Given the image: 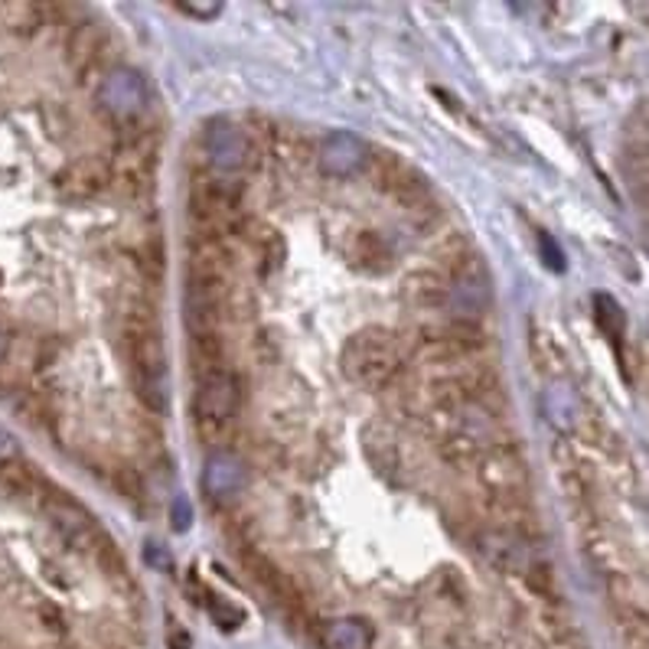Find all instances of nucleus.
Here are the masks:
<instances>
[{"label": "nucleus", "mask_w": 649, "mask_h": 649, "mask_svg": "<svg viewBox=\"0 0 649 649\" xmlns=\"http://www.w3.org/2000/svg\"><path fill=\"white\" fill-rule=\"evenodd\" d=\"M124 346H128V363H131L138 398L151 411L164 415L167 411V346H164L157 317L147 304H134L124 314Z\"/></svg>", "instance_id": "nucleus-1"}, {"label": "nucleus", "mask_w": 649, "mask_h": 649, "mask_svg": "<svg viewBox=\"0 0 649 649\" xmlns=\"http://www.w3.org/2000/svg\"><path fill=\"white\" fill-rule=\"evenodd\" d=\"M196 395H193V428L196 438L206 448L222 451L235 431L239 405H242V385L239 375L226 366L196 375Z\"/></svg>", "instance_id": "nucleus-2"}, {"label": "nucleus", "mask_w": 649, "mask_h": 649, "mask_svg": "<svg viewBox=\"0 0 649 649\" xmlns=\"http://www.w3.org/2000/svg\"><path fill=\"white\" fill-rule=\"evenodd\" d=\"M340 363H343V372L353 385L378 392L402 372L405 353H402V343L392 330L366 327L343 343Z\"/></svg>", "instance_id": "nucleus-3"}, {"label": "nucleus", "mask_w": 649, "mask_h": 649, "mask_svg": "<svg viewBox=\"0 0 649 649\" xmlns=\"http://www.w3.org/2000/svg\"><path fill=\"white\" fill-rule=\"evenodd\" d=\"M189 222L196 239H216L242 229V186L229 177H199L189 193Z\"/></svg>", "instance_id": "nucleus-4"}, {"label": "nucleus", "mask_w": 649, "mask_h": 649, "mask_svg": "<svg viewBox=\"0 0 649 649\" xmlns=\"http://www.w3.org/2000/svg\"><path fill=\"white\" fill-rule=\"evenodd\" d=\"M46 513H50V522L53 529L66 539V546H73L76 552H86V556H101L111 542L105 539V532L98 529V522L92 519V513L76 503L73 496H66L63 490H50L46 499H43Z\"/></svg>", "instance_id": "nucleus-5"}, {"label": "nucleus", "mask_w": 649, "mask_h": 649, "mask_svg": "<svg viewBox=\"0 0 649 649\" xmlns=\"http://www.w3.org/2000/svg\"><path fill=\"white\" fill-rule=\"evenodd\" d=\"M476 476L486 493H503V496H529V464L513 444H493L480 464Z\"/></svg>", "instance_id": "nucleus-6"}, {"label": "nucleus", "mask_w": 649, "mask_h": 649, "mask_svg": "<svg viewBox=\"0 0 649 649\" xmlns=\"http://www.w3.org/2000/svg\"><path fill=\"white\" fill-rule=\"evenodd\" d=\"M451 294H448V307L454 310V320H476L490 300H493V284H490V272L480 262V255L473 252L461 268H454L451 275Z\"/></svg>", "instance_id": "nucleus-7"}, {"label": "nucleus", "mask_w": 649, "mask_h": 649, "mask_svg": "<svg viewBox=\"0 0 649 649\" xmlns=\"http://www.w3.org/2000/svg\"><path fill=\"white\" fill-rule=\"evenodd\" d=\"M232 252L226 249V242L216 239H193L189 245V262H186V284L189 287H202V290H216V294H229V280H232Z\"/></svg>", "instance_id": "nucleus-8"}, {"label": "nucleus", "mask_w": 649, "mask_h": 649, "mask_svg": "<svg viewBox=\"0 0 649 649\" xmlns=\"http://www.w3.org/2000/svg\"><path fill=\"white\" fill-rule=\"evenodd\" d=\"M375 184L382 186L392 199H398L405 209H431V189L425 184V174H418L411 164L392 154L375 157Z\"/></svg>", "instance_id": "nucleus-9"}, {"label": "nucleus", "mask_w": 649, "mask_h": 649, "mask_svg": "<svg viewBox=\"0 0 649 649\" xmlns=\"http://www.w3.org/2000/svg\"><path fill=\"white\" fill-rule=\"evenodd\" d=\"M476 549H480V556L486 558L493 568H499L506 574H526L536 564L532 556H529V542H522V539H516V536H509L503 529L483 532L476 539Z\"/></svg>", "instance_id": "nucleus-10"}, {"label": "nucleus", "mask_w": 649, "mask_h": 649, "mask_svg": "<svg viewBox=\"0 0 649 649\" xmlns=\"http://www.w3.org/2000/svg\"><path fill=\"white\" fill-rule=\"evenodd\" d=\"M366 164H370V147L350 131H337L320 144V167L333 177H350Z\"/></svg>", "instance_id": "nucleus-11"}, {"label": "nucleus", "mask_w": 649, "mask_h": 649, "mask_svg": "<svg viewBox=\"0 0 649 649\" xmlns=\"http://www.w3.org/2000/svg\"><path fill=\"white\" fill-rule=\"evenodd\" d=\"M206 151H209V161H212V167L219 174H232V170H239L245 164L249 141H245V134L235 124L219 121V124H212L206 131Z\"/></svg>", "instance_id": "nucleus-12"}, {"label": "nucleus", "mask_w": 649, "mask_h": 649, "mask_svg": "<svg viewBox=\"0 0 649 649\" xmlns=\"http://www.w3.org/2000/svg\"><path fill=\"white\" fill-rule=\"evenodd\" d=\"M448 294H451V280H448V275L441 268L411 272L405 278V284H402V297L415 310H444L448 307Z\"/></svg>", "instance_id": "nucleus-13"}, {"label": "nucleus", "mask_w": 649, "mask_h": 649, "mask_svg": "<svg viewBox=\"0 0 649 649\" xmlns=\"http://www.w3.org/2000/svg\"><path fill=\"white\" fill-rule=\"evenodd\" d=\"M245 486V466L239 464L229 451H212L202 470V490L212 499H232Z\"/></svg>", "instance_id": "nucleus-14"}, {"label": "nucleus", "mask_w": 649, "mask_h": 649, "mask_svg": "<svg viewBox=\"0 0 649 649\" xmlns=\"http://www.w3.org/2000/svg\"><path fill=\"white\" fill-rule=\"evenodd\" d=\"M101 101L111 114H121V118H134L144 105V82L134 76V73H114L105 79V89H101Z\"/></svg>", "instance_id": "nucleus-15"}, {"label": "nucleus", "mask_w": 649, "mask_h": 649, "mask_svg": "<svg viewBox=\"0 0 649 649\" xmlns=\"http://www.w3.org/2000/svg\"><path fill=\"white\" fill-rule=\"evenodd\" d=\"M111 180V174H108V167L101 164V161H76L66 174H63V189L73 196V199H92L98 196L105 186Z\"/></svg>", "instance_id": "nucleus-16"}, {"label": "nucleus", "mask_w": 649, "mask_h": 649, "mask_svg": "<svg viewBox=\"0 0 649 649\" xmlns=\"http://www.w3.org/2000/svg\"><path fill=\"white\" fill-rule=\"evenodd\" d=\"M0 483L13 493V496H26V499H46L50 486L43 483V476L26 464L23 458H3L0 461Z\"/></svg>", "instance_id": "nucleus-17"}, {"label": "nucleus", "mask_w": 649, "mask_h": 649, "mask_svg": "<svg viewBox=\"0 0 649 649\" xmlns=\"http://www.w3.org/2000/svg\"><path fill=\"white\" fill-rule=\"evenodd\" d=\"M105 50H108V33L95 23H82L69 40V59L79 73L92 69L95 63L105 56Z\"/></svg>", "instance_id": "nucleus-18"}, {"label": "nucleus", "mask_w": 649, "mask_h": 649, "mask_svg": "<svg viewBox=\"0 0 649 649\" xmlns=\"http://www.w3.org/2000/svg\"><path fill=\"white\" fill-rule=\"evenodd\" d=\"M438 451L448 464L458 466V470H476L480 458L490 448H483L480 441H473L464 431H448V435H438Z\"/></svg>", "instance_id": "nucleus-19"}, {"label": "nucleus", "mask_w": 649, "mask_h": 649, "mask_svg": "<svg viewBox=\"0 0 649 649\" xmlns=\"http://www.w3.org/2000/svg\"><path fill=\"white\" fill-rule=\"evenodd\" d=\"M323 649H370V630L363 620H333L320 630Z\"/></svg>", "instance_id": "nucleus-20"}, {"label": "nucleus", "mask_w": 649, "mask_h": 649, "mask_svg": "<svg viewBox=\"0 0 649 649\" xmlns=\"http://www.w3.org/2000/svg\"><path fill=\"white\" fill-rule=\"evenodd\" d=\"M353 258L370 268V272H385L388 268V249L375 232H356L353 239Z\"/></svg>", "instance_id": "nucleus-21"}, {"label": "nucleus", "mask_w": 649, "mask_h": 649, "mask_svg": "<svg viewBox=\"0 0 649 649\" xmlns=\"http://www.w3.org/2000/svg\"><path fill=\"white\" fill-rule=\"evenodd\" d=\"M594 304H597V323L617 340V337L624 333V310H620V307L614 304V297H607V294H597Z\"/></svg>", "instance_id": "nucleus-22"}, {"label": "nucleus", "mask_w": 649, "mask_h": 649, "mask_svg": "<svg viewBox=\"0 0 649 649\" xmlns=\"http://www.w3.org/2000/svg\"><path fill=\"white\" fill-rule=\"evenodd\" d=\"M180 10H184L186 16H196V20H212V16H219L222 13V3H199V0H186L180 3Z\"/></svg>", "instance_id": "nucleus-23"}, {"label": "nucleus", "mask_w": 649, "mask_h": 649, "mask_svg": "<svg viewBox=\"0 0 649 649\" xmlns=\"http://www.w3.org/2000/svg\"><path fill=\"white\" fill-rule=\"evenodd\" d=\"M542 255H546V265H549V268H556V272H561V268H564V262H561V252H558L556 242H549V235H542Z\"/></svg>", "instance_id": "nucleus-24"}, {"label": "nucleus", "mask_w": 649, "mask_h": 649, "mask_svg": "<svg viewBox=\"0 0 649 649\" xmlns=\"http://www.w3.org/2000/svg\"><path fill=\"white\" fill-rule=\"evenodd\" d=\"M174 526H177V529H186V526H189V519H184V499L177 503V522H174Z\"/></svg>", "instance_id": "nucleus-25"}]
</instances>
